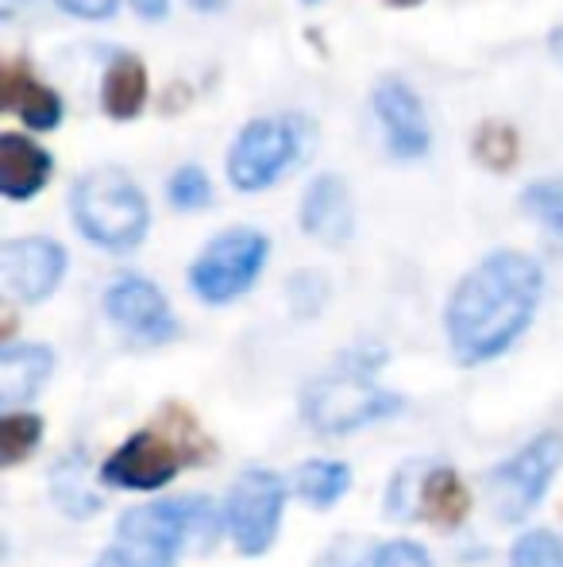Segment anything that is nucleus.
<instances>
[{"instance_id": "c85d7f7f", "label": "nucleus", "mask_w": 563, "mask_h": 567, "mask_svg": "<svg viewBox=\"0 0 563 567\" xmlns=\"http://www.w3.org/2000/svg\"><path fill=\"white\" fill-rule=\"evenodd\" d=\"M132 8H136L143 20H163L166 16V0H132Z\"/></svg>"}, {"instance_id": "c756f323", "label": "nucleus", "mask_w": 563, "mask_h": 567, "mask_svg": "<svg viewBox=\"0 0 563 567\" xmlns=\"http://www.w3.org/2000/svg\"><path fill=\"white\" fill-rule=\"evenodd\" d=\"M93 567H132V564H128V560H124V556H121V548H108V553L101 556V560L93 564Z\"/></svg>"}, {"instance_id": "f257e3e1", "label": "nucleus", "mask_w": 563, "mask_h": 567, "mask_svg": "<svg viewBox=\"0 0 563 567\" xmlns=\"http://www.w3.org/2000/svg\"><path fill=\"white\" fill-rule=\"evenodd\" d=\"M544 290V275L536 259L521 251L487 255L448 301V340L456 359L487 363L502 355L536 313Z\"/></svg>"}, {"instance_id": "bb28decb", "label": "nucleus", "mask_w": 563, "mask_h": 567, "mask_svg": "<svg viewBox=\"0 0 563 567\" xmlns=\"http://www.w3.org/2000/svg\"><path fill=\"white\" fill-rule=\"evenodd\" d=\"M375 567H432V564H428L421 545H414V540H394V545L378 548Z\"/></svg>"}, {"instance_id": "6e6552de", "label": "nucleus", "mask_w": 563, "mask_h": 567, "mask_svg": "<svg viewBox=\"0 0 563 567\" xmlns=\"http://www.w3.org/2000/svg\"><path fill=\"white\" fill-rule=\"evenodd\" d=\"M209 452L205 444H189V441H170L163 429H147V433H136L121 452L108 455L105 463V483L113 486H128V491H155V486H166L174 475H178V463H194Z\"/></svg>"}, {"instance_id": "dca6fc26", "label": "nucleus", "mask_w": 563, "mask_h": 567, "mask_svg": "<svg viewBox=\"0 0 563 567\" xmlns=\"http://www.w3.org/2000/svg\"><path fill=\"white\" fill-rule=\"evenodd\" d=\"M51 178V155L15 132L0 135V194L12 202H28Z\"/></svg>"}, {"instance_id": "0eeeda50", "label": "nucleus", "mask_w": 563, "mask_h": 567, "mask_svg": "<svg viewBox=\"0 0 563 567\" xmlns=\"http://www.w3.org/2000/svg\"><path fill=\"white\" fill-rule=\"evenodd\" d=\"M563 463V436L544 433L536 436L529 449H521L513 460H505L494 475L487 478L490 506L502 522H521L536 502L544 498V491L552 486Z\"/></svg>"}, {"instance_id": "a211bd4d", "label": "nucleus", "mask_w": 563, "mask_h": 567, "mask_svg": "<svg viewBox=\"0 0 563 567\" xmlns=\"http://www.w3.org/2000/svg\"><path fill=\"white\" fill-rule=\"evenodd\" d=\"M143 101H147V70H143L136 54H116L105 70L101 105L113 120H136Z\"/></svg>"}, {"instance_id": "20e7f679", "label": "nucleus", "mask_w": 563, "mask_h": 567, "mask_svg": "<svg viewBox=\"0 0 563 567\" xmlns=\"http://www.w3.org/2000/svg\"><path fill=\"white\" fill-rule=\"evenodd\" d=\"M301 135L305 124L298 116H271V120H251L240 135H236L232 151H228V182L243 194L267 189L271 182L282 178L285 166L298 158Z\"/></svg>"}, {"instance_id": "aec40b11", "label": "nucleus", "mask_w": 563, "mask_h": 567, "mask_svg": "<svg viewBox=\"0 0 563 567\" xmlns=\"http://www.w3.org/2000/svg\"><path fill=\"white\" fill-rule=\"evenodd\" d=\"M347 483H352L347 467H344V463H332V460H313V463H305V467L298 471V491L321 509L332 506V502L347 491Z\"/></svg>"}, {"instance_id": "1a4fd4ad", "label": "nucleus", "mask_w": 563, "mask_h": 567, "mask_svg": "<svg viewBox=\"0 0 563 567\" xmlns=\"http://www.w3.org/2000/svg\"><path fill=\"white\" fill-rule=\"evenodd\" d=\"M282 478L271 471H248L228 494V529L240 553L259 556L274 545L282 522Z\"/></svg>"}, {"instance_id": "473e14b6", "label": "nucleus", "mask_w": 563, "mask_h": 567, "mask_svg": "<svg viewBox=\"0 0 563 567\" xmlns=\"http://www.w3.org/2000/svg\"><path fill=\"white\" fill-rule=\"evenodd\" d=\"M15 4H20V0H4V12H12Z\"/></svg>"}, {"instance_id": "412c9836", "label": "nucleus", "mask_w": 563, "mask_h": 567, "mask_svg": "<svg viewBox=\"0 0 563 567\" xmlns=\"http://www.w3.org/2000/svg\"><path fill=\"white\" fill-rule=\"evenodd\" d=\"M178 514H181V529H186V548L209 553L220 537V517H217V509H212V502L201 498V494L178 498Z\"/></svg>"}, {"instance_id": "423d86ee", "label": "nucleus", "mask_w": 563, "mask_h": 567, "mask_svg": "<svg viewBox=\"0 0 563 567\" xmlns=\"http://www.w3.org/2000/svg\"><path fill=\"white\" fill-rule=\"evenodd\" d=\"M471 502L451 467H425V463H409L394 475L390 494H386V517L394 522H414L425 517L444 529H456L467 517Z\"/></svg>"}, {"instance_id": "7c9ffc66", "label": "nucleus", "mask_w": 563, "mask_h": 567, "mask_svg": "<svg viewBox=\"0 0 563 567\" xmlns=\"http://www.w3.org/2000/svg\"><path fill=\"white\" fill-rule=\"evenodd\" d=\"M552 54H556V59L563 62V31H556V35H552Z\"/></svg>"}, {"instance_id": "393cba45", "label": "nucleus", "mask_w": 563, "mask_h": 567, "mask_svg": "<svg viewBox=\"0 0 563 567\" xmlns=\"http://www.w3.org/2000/svg\"><path fill=\"white\" fill-rule=\"evenodd\" d=\"M513 567H563V540L536 529L513 545Z\"/></svg>"}, {"instance_id": "cd10ccee", "label": "nucleus", "mask_w": 563, "mask_h": 567, "mask_svg": "<svg viewBox=\"0 0 563 567\" xmlns=\"http://www.w3.org/2000/svg\"><path fill=\"white\" fill-rule=\"evenodd\" d=\"M121 0H59L62 12L70 16H82V20H105V16L116 12Z\"/></svg>"}, {"instance_id": "a878e982", "label": "nucleus", "mask_w": 563, "mask_h": 567, "mask_svg": "<svg viewBox=\"0 0 563 567\" xmlns=\"http://www.w3.org/2000/svg\"><path fill=\"white\" fill-rule=\"evenodd\" d=\"M212 197V186L209 178H205L201 166H181L178 174L170 178V202L178 205V209H205Z\"/></svg>"}, {"instance_id": "2f4dec72", "label": "nucleus", "mask_w": 563, "mask_h": 567, "mask_svg": "<svg viewBox=\"0 0 563 567\" xmlns=\"http://www.w3.org/2000/svg\"><path fill=\"white\" fill-rule=\"evenodd\" d=\"M194 4H197V8H217L220 0H194Z\"/></svg>"}, {"instance_id": "7ed1b4c3", "label": "nucleus", "mask_w": 563, "mask_h": 567, "mask_svg": "<svg viewBox=\"0 0 563 567\" xmlns=\"http://www.w3.org/2000/svg\"><path fill=\"white\" fill-rule=\"evenodd\" d=\"M267 236L256 228H232L225 236H217L197 262L189 267V286L201 301L209 306H225V301L240 298L243 290H251L267 262Z\"/></svg>"}, {"instance_id": "4be33fe9", "label": "nucleus", "mask_w": 563, "mask_h": 567, "mask_svg": "<svg viewBox=\"0 0 563 567\" xmlns=\"http://www.w3.org/2000/svg\"><path fill=\"white\" fill-rule=\"evenodd\" d=\"M521 155L518 132L510 124H482L475 135V158H479L487 171H510Z\"/></svg>"}, {"instance_id": "9d476101", "label": "nucleus", "mask_w": 563, "mask_h": 567, "mask_svg": "<svg viewBox=\"0 0 563 567\" xmlns=\"http://www.w3.org/2000/svg\"><path fill=\"white\" fill-rule=\"evenodd\" d=\"M113 548H121V556L132 567H174V556L186 548V529H181L178 502L128 509V514L121 517Z\"/></svg>"}, {"instance_id": "b1692460", "label": "nucleus", "mask_w": 563, "mask_h": 567, "mask_svg": "<svg viewBox=\"0 0 563 567\" xmlns=\"http://www.w3.org/2000/svg\"><path fill=\"white\" fill-rule=\"evenodd\" d=\"M521 205H525V213H533L552 236H563V174L560 178L533 182V186L521 194Z\"/></svg>"}, {"instance_id": "4468645a", "label": "nucleus", "mask_w": 563, "mask_h": 567, "mask_svg": "<svg viewBox=\"0 0 563 567\" xmlns=\"http://www.w3.org/2000/svg\"><path fill=\"white\" fill-rule=\"evenodd\" d=\"M301 228L329 247L352 239V228H355L352 197H347V186L336 174H321V178L305 189V197H301Z\"/></svg>"}, {"instance_id": "2eb2a0df", "label": "nucleus", "mask_w": 563, "mask_h": 567, "mask_svg": "<svg viewBox=\"0 0 563 567\" xmlns=\"http://www.w3.org/2000/svg\"><path fill=\"white\" fill-rule=\"evenodd\" d=\"M0 109L15 113L35 132H51L62 120V97L54 90H46L20 62H4V70H0Z\"/></svg>"}, {"instance_id": "9b49d317", "label": "nucleus", "mask_w": 563, "mask_h": 567, "mask_svg": "<svg viewBox=\"0 0 563 567\" xmlns=\"http://www.w3.org/2000/svg\"><path fill=\"white\" fill-rule=\"evenodd\" d=\"M66 275V251L54 239H8L0 247V282L12 298L43 301Z\"/></svg>"}, {"instance_id": "f8f14e48", "label": "nucleus", "mask_w": 563, "mask_h": 567, "mask_svg": "<svg viewBox=\"0 0 563 567\" xmlns=\"http://www.w3.org/2000/svg\"><path fill=\"white\" fill-rule=\"evenodd\" d=\"M375 113L386 132V143L398 158H421L432 147V132H428L425 105L406 82L398 78H383L375 85Z\"/></svg>"}, {"instance_id": "ddd939ff", "label": "nucleus", "mask_w": 563, "mask_h": 567, "mask_svg": "<svg viewBox=\"0 0 563 567\" xmlns=\"http://www.w3.org/2000/svg\"><path fill=\"white\" fill-rule=\"evenodd\" d=\"M105 309L116 324H124L128 332H136L139 340H170L174 337V317L166 306L163 290L150 286L139 275H124L108 286Z\"/></svg>"}, {"instance_id": "f3484780", "label": "nucleus", "mask_w": 563, "mask_h": 567, "mask_svg": "<svg viewBox=\"0 0 563 567\" xmlns=\"http://www.w3.org/2000/svg\"><path fill=\"white\" fill-rule=\"evenodd\" d=\"M51 367H54V359L43 343L0 351V405H4V410H15V405L31 402V398L43 390Z\"/></svg>"}, {"instance_id": "6ab92c4d", "label": "nucleus", "mask_w": 563, "mask_h": 567, "mask_svg": "<svg viewBox=\"0 0 563 567\" xmlns=\"http://www.w3.org/2000/svg\"><path fill=\"white\" fill-rule=\"evenodd\" d=\"M85 478H90V467H85L82 452L59 460V463H54V471H51L54 502H59L70 517H90V514H97V509H101V498L90 491V486H85Z\"/></svg>"}, {"instance_id": "39448f33", "label": "nucleus", "mask_w": 563, "mask_h": 567, "mask_svg": "<svg viewBox=\"0 0 563 567\" xmlns=\"http://www.w3.org/2000/svg\"><path fill=\"white\" fill-rule=\"evenodd\" d=\"M301 405H305V421H313L321 433H352L402 410L398 398L383 394L363 374H324L305 390Z\"/></svg>"}, {"instance_id": "f03ea898", "label": "nucleus", "mask_w": 563, "mask_h": 567, "mask_svg": "<svg viewBox=\"0 0 563 567\" xmlns=\"http://www.w3.org/2000/svg\"><path fill=\"white\" fill-rule=\"evenodd\" d=\"M74 220L85 239L108 247V251H132L147 236L150 213L139 186L116 166H101L77 178L74 186Z\"/></svg>"}, {"instance_id": "5701e85b", "label": "nucleus", "mask_w": 563, "mask_h": 567, "mask_svg": "<svg viewBox=\"0 0 563 567\" xmlns=\"http://www.w3.org/2000/svg\"><path fill=\"white\" fill-rule=\"evenodd\" d=\"M39 436H43V421L31 417V413H12V417L0 421V463L15 467L20 460H28L35 452Z\"/></svg>"}]
</instances>
